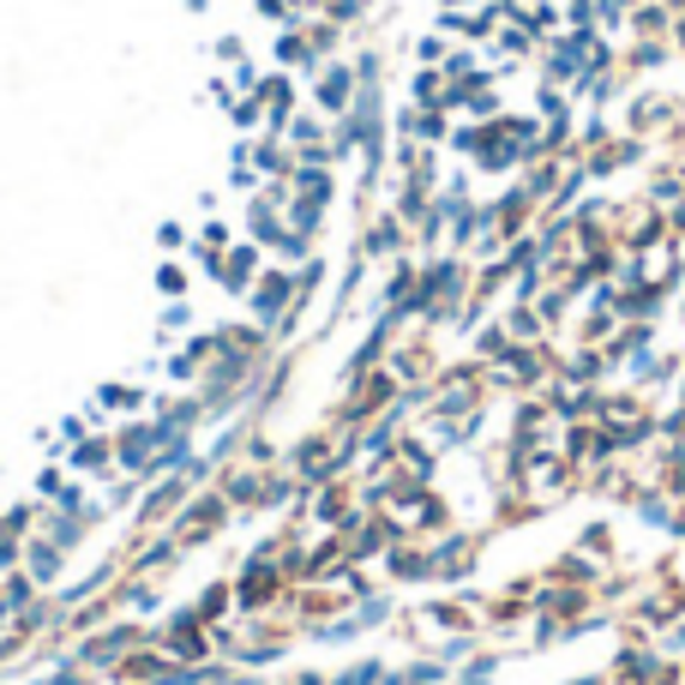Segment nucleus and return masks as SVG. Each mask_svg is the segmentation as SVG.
Returning a JSON list of instances; mask_svg holds the SVG:
<instances>
[{"label":"nucleus","instance_id":"1","mask_svg":"<svg viewBox=\"0 0 685 685\" xmlns=\"http://www.w3.org/2000/svg\"><path fill=\"white\" fill-rule=\"evenodd\" d=\"M517 482H524V494H535V499H559L577 487V469L565 464V451H529L524 464H517Z\"/></svg>","mask_w":685,"mask_h":685},{"label":"nucleus","instance_id":"2","mask_svg":"<svg viewBox=\"0 0 685 685\" xmlns=\"http://www.w3.org/2000/svg\"><path fill=\"white\" fill-rule=\"evenodd\" d=\"M649 415V391H637V385H625V391H602V404H595V421L602 427H632Z\"/></svg>","mask_w":685,"mask_h":685},{"label":"nucleus","instance_id":"3","mask_svg":"<svg viewBox=\"0 0 685 685\" xmlns=\"http://www.w3.org/2000/svg\"><path fill=\"white\" fill-rule=\"evenodd\" d=\"M632 512H637V524L644 529H674V517H679V499L667 494V487H637V499H632Z\"/></svg>","mask_w":685,"mask_h":685},{"label":"nucleus","instance_id":"4","mask_svg":"<svg viewBox=\"0 0 685 685\" xmlns=\"http://www.w3.org/2000/svg\"><path fill=\"white\" fill-rule=\"evenodd\" d=\"M674 54V37H632V49H625V61H619V72L632 79V72H655Z\"/></svg>","mask_w":685,"mask_h":685},{"label":"nucleus","instance_id":"5","mask_svg":"<svg viewBox=\"0 0 685 685\" xmlns=\"http://www.w3.org/2000/svg\"><path fill=\"white\" fill-rule=\"evenodd\" d=\"M644 199H649V205H662V211L685 199V169H679V162H655L649 181H644Z\"/></svg>","mask_w":685,"mask_h":685},{"label":"nucleus","instance_id":"6","mask_svg":"<svg viewBox=\"0 0 685 685\" xmlns=\"http://www.w3.org/2000/svg\"><path fill=\"white\" fill-rule=\"evenodd\" d=\"M674 19H679V12H667L662 0H637V7H632V31H625V37H674Z\"/></svg>","mask_w":685,"mask_h":685},{"label":"nucleus","instance_id":"7","mask_svg":"<svg viewBox=\"0 0 685 685\" xmlns=\"http://www.w3.org/2000/svg\"><path fill=\"white\" fill-rule=\"evenodd\" d=\"M547 577H554V584H595V577H602V559L577 547V554H565V559L554 565V572H547Z\"/></svg>","mask_w":685,"mask_h":685},{"label":"nucleus","instance_id":"8","mask_svg":"<svg viewBox=\"0 0 685 685\" xmlns=\"http://www.w3.org/2000/svg\"><path fill=\"white\" fill-rule=\"evenodd\" d=\"M577 547H584V554H595V559H607V554H614V529H607V524H589L584 535H577Z\"/></svg>","mask_w":685,"mask_h":685},{"label":"nucleus","instance_id":"9","mask_svg":"<svg viewBox=\"0 0 685 685\" xmlns=\"http://www.w3.org/2000/svg\"><path fill=\"white\" fill-rule=\"evenodd\" d=\"M662 655H685V607L662 625Z\"/></svg>","mask_w":685,"mask_h":685},{"label":"nucleus","instance_id":"10","mask_svg":"<svg viewBox=\"0 0 685 685\" xmlns=\"http://www.w3.org/2000/svg\"><path fill=\"white\" fill-rule=\"evenodd\" d=\"M662 7H667V12H685V0H662Z\"/></svg>","mask_w":685,"mask_h":685},{"label":"nucleus","instance_id":"11","mask_svg":"<svg viewBox=\"0 0 685 685\" xmlns=\"http://www.w3.org/2000/svg\"><path fill=\"white\" fill-rule=\"evenodd\" d=\"M572 685H602V679H595V674H589V679H572Z\"/></svg>","mask_w":685,"mask_h":685}]
</instances>
